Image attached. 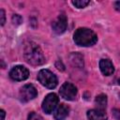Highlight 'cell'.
Here are the masks:
<instances>
[{
  "instance_id": "1",
  "label": "cell",
  "mask_w": 120,
  "mask_h": 120,
  "mask_svg": "<svg viewBox=\"0 0 120 120\" xmlns=\"http://www.w3.org/2000/svg\"><path fill=\"white\" fill-rule=\"evenodd\" d=\"M23 55L26 62L33 66H40L45 63V57L41 49L34 42H29L25 45Z\"/></svg>"
},
{
  "instance_id": "2",
  "label": "cell",
  "mask_w": 120,
  "mask_h": 120,
  "mask_svg": "<svg viewBox=\"0 0 120 120\" xmlns=\"http://www.w3.org/2000/svg\"><path fill=\"white\" fill-rule=\"evenodd\" d=\"M74 42L79 46L88 47L94 45L98 41V37L91 29L79 28L76 30L73 36Z\"/></svg>"
},
{
  "instance_id": "3",
  "label": "cell",
  "mask_w": 120,
  "mask_h": 120,
  "mask_svg": "<svg viewBox=\"0 0 120 120\" xmlns=\"http://www.w3.org/2000/svg\"><path fill=\"white\" fill-rule=\"evenodd\" d=\"M38 82L45 87L49 89H52L57 85V78L56 76L48 69H41L38 75Z\"/></svg>"
},
{
  "instance_id": "4",
  "label": "cell",
  "mask_w": 120,
  "mask_h": 120,
  "mask_svg": "<svg viewBox=\"0 0 120 120\" xmlns=\"http://www.w3.org/2000/svg\"><path fill=\"white\" fill-rule=\"evenodd\" d=\"M60 96L67 100H74L77 96V88L70 82H64L59 90Z\"/></svg>"
},
{
  "instance_id": "5",
  "label": "cell",
  "mask_w": 120,
  "mask_h": 120,
  "mask_svg": "<svg viewBox=\"0 0 120 120\" xmlns=\"http://www.w3.org/2000/svg\"><path fill=\"white\" fill-rule=\"evenodd\" d=\"M57 103H58V98L54 93H51L47 95L42 102L43 112L47 114H50L51 112H52L53 110H55Z\"/></svg>"
},
{
  "instance_id": "6",
  "label": "cell",
  "mask_w": 120,
  "mask_h": 120,
  "mask_svg": "<svg viewBox=\"0 0 120 120\" xmlns=\"http://www.w3.org/2000/svg\"><path fill=\"white\" fill-rule=\"evenodd\" d=\"M38 96V91L32 84H25L20 90V99L23 102L34 99Z\"/></svg>"
},
{
  "instance_id": "7",
  "label": "cell",
  "mask_w": 120,
  "mask_h": 120,
  "mask_svg": "<svg viewBox=\"0 0 120 120\" xmlns=\"http://www.w3.org/2000/svg\"><path fill=\"white\" fill-rule=\"evenodd\" d=\"M9 76L14 81H24L28 78L29 71L23 66H16L10 70Z\"/></svg>"
},
{
  "instance_id": "8",
  "label": "cell",
  "mask_w": 120,
  "mask_h": 120,
  "mask_svg": "<svg viewBox=\"0 0 120 120\" xmlns=\"http://www.w3.org/2000/svg\"><path fill=\"white\" fill-rule=\"evenodd\" d=\"M67 25H68V19L65 13H61L59 14V16L57 17V19L52 22V27L54 33L60 35L62 33H64L67 29Z\"/></svg>"
},
{
  "instance_id": "9",
  "label": "cell",
  "mask_w": 120,
  "mask_h": 120,
  "mask_svg": "<svg viewBox=\"0 0 120 120\" xmlns=\"http://www.w3.org/2000/svg\"><path fill=\"white\" fill-rule=\"evenodd\" d=\"M99 68L105 76L112 75L114 72V67L109 59H101L99 61Z\"/></svg>"
},
{
  "instance_id": "10",
  "label": "cell",
  "mask_w": 120,
  "mask_h": 120,
  "mask_svg": "<svg viewBox=\"0 0 120 120\" xmlns=\"http://www.w3.org/2000/svg\"><path fill=\"white\" fill-rule=\"evenodd\" d=\"M69 112V108L66 104H60L58 105L53 112V117L55 120H63L65 119Z\"/></svg>"
},
{
  "instance_id": "11",
  "label": "cell",
  "mask_w": 120,
  "mask_h": 120,
  "mask_svg": "<svg viewBox=\"0 0 120 120\" xmlns=\"http://www.w3.org/2000/svg\"><path fill=\"white\" fill-rule=\"evenodd\" d=\"M87 117L89 120H107L105 111L94 109L87 112Z\"/></svg>"
},
{
  "instance_id": "12",
  "label": "cell",
  "mask_w": 120,
  "mask_h": 120,
  "mask_svg": "<svg viewBox=\"0 0 120 120\" xmlns=\"http://www.w3.org/2000/svg\"><path fill=\"white\" fill-rule=\"evenodd\" d=\"M95 105L97 106L98 110L105 111L106 106H107V97H106V95L100 94V95L97 96V98L95 99Z\"/></svg>"
},
{
  "instance_id": "13",
  "label": "cell",
  "mask_w": 120,
  "mask_h": 120,
  "mask_svg": "<svg viewBox=\"0 0 120 120\" xmlns=\"http://www.w3.org/2000/svg\"><path fill=\"white\" fill-rule=\"evenodd\" d=\"M78 55H79L78 53H72L70 55V61L73 64V66H76V67L81 68V67L83 66V60H82V57L80 58V59H77Z\"/></svg>"
},
{
  "instance_id": "14",
  "label": "cell",
  "mask_w": 120,
  "mask_h": 120,
  "mask_svg": "<svg viewBox=\"0 0 120 120\" xmlns=\"http://www.w3.org/2000/svg\"><path fill=\"white\" fill-rule=\"evenodd\" d=\"M71 3H72V5L75 6L76 8H82L86 7V6L90 3V1H88V0H76V1H72Z\"/></svg>"
},
{
  "instance_id": "15",
  "label": "cell",
  "mask_w": 120,
  "mask_h": 120,
  "mask_svg": "<svg viewBox=\"0 0 120 120\" xmlns=\"http://www.w3.org/2000/svg\"><path fill=\"white\" fill-rule=\"evenodd\" d=\"M28 120H43V118H42L39 114H38V113L32 112H30L29 115H28Z\"/></svg>"
},
{
  "instance_id": "16",
  "label": "cell",
  "mask_w": 120,
  "mask_h": 120,
  "mask_svg": "<svg viewBox=\"0 0 120 120\" xmlns=\"http://www.w3.org/2000/svg\"><path fill=\"white\" fill-rule=\"evenodd\" d=\"M12 22H13L14 24H20L22 22V17L18 14H15L12 17Z\"/></svg>"
},
{
  "instance_id": "17",
  "label": "cell",
  "mask_w": 120,
  "mask_h": 120,
  "mask_svg": "<svg viewBox=\"0 0 120 120\" xmlns=\"http://www.w3.org/2000/svg\"><path fill=\"white\" fill-rule=\"evenodd\" d=\"M112 114L116 120H120V110L118 109H113L112 110Z\"/></svg>"
},
{
  "instance_id": "18",
  "label": "cell",
  "mask_w": 120,
  "mask_h": 120,
  "mask_svg": "<svg viewBox=\"0 0 120 120\" xmlns=\"http://www.w3.org/2000/svg\"><path fill=\"white\" fill-rule=\"evenodd\" d=\"M0 16H1V25H4L6 22V16H5V11L3 9L0 10Z\"/></svg>"
},
{
  "instance_id": "19",
  "label": "cell",
  "mask_w": 120,
  "mask_h": 120,
  "mask_svg": "<svg viewBox=\"0 0 120 120\" xmlns=\"http://www.w3.org/2000/svg\"><path fill=\"white\" fill-rule=\"evenodd\" d=\"M114 8L118 11H120V1H116L114 2Z\"/></svg>"
},
{
  "instance_id": "20",
  "label": "cell",
  "mask_w": 120,
  "mask_h": 120,
  "mask_svg": "<svg viewBox=\"0 0 120 120\" xmlns=\"http://www.w3.org/2000/svg\"><path fill=\"white\" fill-rule=\"evenodd\" d=\"M1 120H5V111L1 110Z\"/></svg>"
},
{
  "instance_id": "21",
  "label": "cell",
  "mask_w": 120,
  "mask_h": 120,
  "mask_svg": "<svg viewBox=\"0 0 120 120\" xmlns=\"http://www.w3.org/2000/svg\"><path fill=\"white\" fill-rule=\"evenodd\" d=\"M118 83H119V84H120V79H119V80H118Z\"/></svg>"
}]
</instances>
